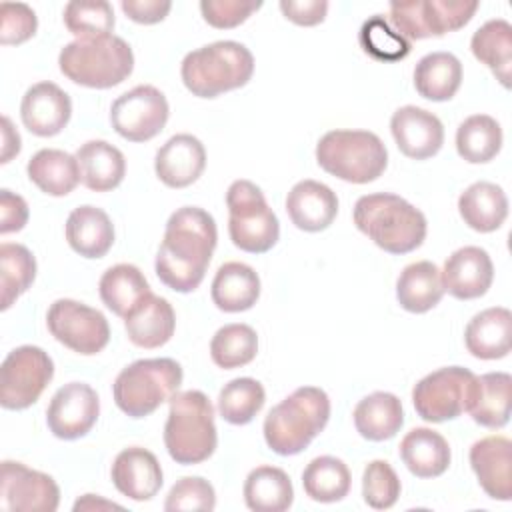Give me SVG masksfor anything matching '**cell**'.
Instances as JSON below:
<instances>
[{"label": "cell", "mask_w": 512, "mask_h": 512, "mask_svg": "<svg viewBox=\"0 0 512 512\" xmlns=\"http://www.w3.org/2000/svg\"><path fill=\"white\" fill-rule=\"evenodd\" d=\"M476 374L462 366H446L424 376L412 390L416 414L426 422H446L468 410Z\"/></svg>", "instance_id": "obj_12"}, {"label": "cell", "mask_w": 512, "mask_h": 512, "mask_svg": "<svg viewBox=\"0 0 512 512\" xmlns=\"http://www.w3.org/2000/svg\"><path fill=\"white\" fill-rule=\"evenodd\" d=\"M254 74L252 52L234 40H218L188 52L180 76L188 92L198 98H216L242 88Z\"/></svg>", "instance_id": "obj_4"}, {"label": "cell", "mask_w": 512, "mask_h": 512, "mask_svg": "<svg viewBox=\"0 0 512 512\" xmlns=\"http://www.w3.org/2000/svg\"><path fill=\"white\" fill-rule=\"evenodd\" d=\"M390 130L398 150L412 160L432 158L444 144L440 118L418 106L398 108L390 118Z\"/></svg>", "instance_id": "obj_17"}, {"label": "cell", "mask_w": 512, "mask_h": 512, "mask_svg": "<svg viewBox=\"0 0 512 512\" xmlns=\"http://www.w3.org/2000/svg\"><path fill=\"white\" fill-rule=\"evenodd\" d=\"M360 46L372 58L384 60V62L402 60L410 54V42L404 36H400L396 30H392L390 24L380 14L368 18L362 24Z\"/></svg>", "instance_id": "obj_45"}, {"label": "cell", "mask_w": 512, "mask_h": 512, "mask_svg": "<svg viewBox=\"0 0 512 512\" xmlns=\"http://www.w3.org/2000/svg\"><path fill=\"white\" fill-rule=\"evenodd\" d=\"M444 296L440 270L428 260L408 264L396 282V298L400 306L412 314L432 310Z\"/></svg>", "instance_id": "obj_35"}, {"label": "cell", "mask_w": 512, "mask_h": 512, "mask_svg": "<svg viewBox=\"0 0 512 512\" xmlns=\"http://www.w3.org/2000/svg\"><path fill=\"white\" fill-rule=\"evenodd\" d=\"M286 212L292 224L304 232L326 230L338 214L336 192L316 180H300L286 196Z\"/></svg>", "instance_id": "obj_23"}, {"label": "cell", "mask_w": 512, "mask_h": 512, "mask_svg": "<svg viewBox=\"0 0 512 512\" xmlns=\"http://www.w3.org/2000/svg\"><path fill=\"white\" fill-rule=\"evenodd\" d=\"M164 444L176 464H200L208 460L218 444L214 406L200 390L176 392L170 398Z\"/></svg>", "instance_id": "obj_5"}, {"label": "cell", "mask_w": 512, "mask_h": 512, "mask_svg": "<svg viewBox=\"0 0 512 512\" xmlns=\"http://www.w3.org/2000/svg\"><path fill=\"white\" fill-rule=\"evenodd\" d=\"M470 466L482 490L508 502L512 498V442L506 436H486L472 444Z\"/></svg>", "instance_id": "obj_20"}, {"label": "cell", "mask_w": 512, "mask_h": 512, "mask_svg": "<svg viewBox=\"0 0 512 512\" xmlns=\"http://www.w3.org/2000/svg\"><path fill=\"white\" fill-rule=\"evenodd\" d=\"M502 148V128L488 114L468 116L456 130V150L470 164H484L496 158Z\"/></svg>", "instance_id": "obj_39"}, {"label": "cell", "mask_w": 512, "mask_h": 512, "mask_svg": "<svg viewBox=\"0 0 512 512\" xmlns=\"http://www.w3.org/2000/svg\"><path fill=\"white\" fill-rule=\"evenodd\" d=\"M472 54L476 60L486 64L496 80L508 88L510 86V72H512V26L502 18L488 20L482 24L472 40H470Z\"/></svg>", "instance_id": "obj_36"}, {"label": "cell", "mask_w": 512, "mask_h": 512, "mask_svg": "<svg viewBox=\"0 0 512 512\" xmlns=\"http://www.w3.org/2000/svg\"><path fill=\"white\" fill-rule=\"evenodd\" d=\"M216 506V492L212 484L200 476L180 478L168 492L164 510H202L210 512Z\"/></svg>", "instance_id": "obj_47"}, {"label": "cell", "mask_w": 512, "mask_h": 512, "mask_svg": "<svg viewBox=\"0 0 512 512\" xmlns=\"http://www.w3.org/2000/svg\"><path fill=\"white\" fill-rule=\"evenodd\" d=\"M282 14L298 26H316L326 18L328 2L324 0H280Z\"/></svg>", "instance_id": "obj_50"}, {"label": "cell", "mask_w": 512, "mask_h": 512, "mask_svg": "<svg viewBox=\"0 0 512 512\" xmlns=\"http://www.w3.org/2000/svg\"><path fill=\"white\" fill-rule=\"evenodd\" d=\"M258 352V336L248 324H226L216 330L210 342L212 362L224 370L250 364Z\"/></svg>", "instance_id": "obj_42"}, {"label": "cell", "mask_w": 512, "mask_h": 512, "mask_svg": "<svg viewBox=\"0 0 512 512\" xmlns=\"http://www.w3.org/2000/svg\"><path fill=\"white\" fill-rule=\"evenodd\" d=\"M358 434L370 442H384L396 436L404 424V410L398 396L390 392H372L362 398L354 412Z\"/></svg>", "instance_id": "obj_32"}, {"label": "cell", "mask_w": 512, "mask_h": 512, "mask_svg": "<svg viewBox=\"0 0 512 512\" xmlns=\"http://www.w3.org/2000/svg\"><path fill=\"white\" fill-rule=\"evenodd\" d=\"M82 184L92 192H108L120 186L126 174L124 154L106 140H90L76 152Z\"/></svg>", "instance_id": "obj_30"}, {"label": "cell", "mask_w": 512, "mask_h": 512, "mask_svg": "<svg viewBox=\"0 0 512 512\" xmlns=\"http://www.w3.org/2000/svg\"><path fill=\"white\" fill-rule=\"evenodd\" d=\"M476 10L478 2L466 0L392 2L390 20L396 32L410 42L460 30L472 20Z\"/></svg>", "instance_id": "obj_10"}, {"label": "cell", "mask_w": 512, "mask_h": 512, "mask_svg": "<svg viewBox=\"0 0 512 512\" xmlns=\"http://www.w3.org/2000/svg\"><path fill=\"white\" fill-rule=\"evenodd\" d=\"M26 172L28 178L48 196H66L82 180L76 156L56 148L38 150L28 160Z\"/></svg>", "instance_id": "obj_33"}, {"label": "cell", "mask_w": 512, "mask_h": 512, "mask_svg": "<svg viewBox=\"0 0 512 512\" xmlns=\"http://www.w3.org/2000/svg\"><path fill=\"white\" fill-rule=\"evenodd\" d=\"M400 458L418 478H436L450 466V446L432 428H412L400 442Z\"/></svg>", "instance_id": "obj_29"}, {"label": "cell", "mask_w": 512, "mask_h": 512, "mask_svg": "<svg viewBox=\"0 0 512 512\" xmlns=\"http://www.w3.org/2000/svg\"><path fill=\"white\" fill-rule=\"evenodd\" d=\"M54 376V362L38 346H18L0 368V404L6 410L32 406Z\"/></svg>", "instance_id": "obj_11"}, {"label": "cell", "mask_w": 512, "mask_h": 512, "mask_svg": "<svg viewBox=\"0 0 512 512\" xmlns=\"http://www.w3.org/2000/svg\"><path fill=\"white\" fill-rule=\"evenodd\" d=\"M512 376L506 372H488L476 376L468 410L472 420L484 428H502L510 420Z\"/></svg>", "instance_id": "obj_26"}, {"label": "cell", "mask_w": 512, "mask_h": 512, "mask_svg": "<svg viewBox=\"0 0 512 512\" xmlns=\"http://www.w3.org/2000/svg\"><path fill=\"white\" fill-rule=\"evenodd\" d=\"M316 162L344 182L368 184L384 174L388 150L374 132L330 130L316 144Z\"/></svg>", "instance_id": "obj_7"}, {"label": "cell", "mask_w": 512, "mask_h": 512, "mask_svg": "<svg viewBox=\"0 0 512 512\" xmlns=\"http://www.w3.org/2000/svg\"><path fill=\"white\" fill-rule=\"evenodd\" d=\"M458 212L468 228L482 234L494 232L508 216V198L498 184L480 180L460 194Z\"/></svg>", "instance_id": "obj_28"}, {"label": "cell", "mask_w": 512, "mask_h": 512, "mask_svg": "<svg viewBox=\"0 0 512 512\" xmlns=\"http://www.w3.org/2000/svg\"><path fill=\"white\" fill-rule=\"evenodd\" d=\"M266 400L264 386L254 378H234L218 394L220 416L234 426L254 420Z\"/></svg>", "instance_id": "obj_43"}, {"label": "cell", "mask_w": 512, "mask_h": 512, "mask_svg": "<svg viewBox=\"0 0 512 512\" xmlns=\"http://www.w3.org/2000/svg\"><path fill=\"white\" fill-rule=\"evenodd\" d=\"M94 508L100 510V508H122V506L114 504V502H108V500H102V498H94V494H84L74 504L76 512H80V510H94Z\"/></svg>", "instance_id": "obj_54"}, {"label": "cell", "mask_w": 512, "mask_h": 512, "mask_svg": "<svg viewBox=\"0 0 512 512\" xmlns=\"http://www.w3.org/2000/svg\"><path fill=\"white\" fill-rule=\"evenodd\" d=\"M20 116L34 136H56L72 116V102L58 84L38 82L22 96Z\"/></svg>", "instance_id": "obj_19"}, {"label": "cell", "mask_w": 512, "mask_h": 512, "mask_svg": "<svg viewBox=\"0 0 512 512\" xmlns=\"http://www.w3.org/2000/svg\"><path fill=\"white\" fill-rule=\"evenodd\" d=\"M36 278V260L22 244L4 242L0 246V288L2 310H8L20 294H24Z\"/></svg>", "instance_id": "obj_41"}, {"label": "cell", "mask_w": 512, "mask_h": 512, "mask_svg": "<svg viewBox=\"0 0 512 512\" xmlns=\"http://www.w3.org/2000/svg\"><path fill=\"white\" fill-rule=\"evenodd\" d=\"M0 16V42L4 46L30 40L38 28L34 10L22 2H2Z\"/></svg>", "instance_id": "obj_48"}, {"label": "cell", "mask_w": 512, "mask_h": 512, "mask_svg": "<svg viewBox=\"0 0 512 512\" xmlns=\"http://www.w3.org/2000/svg\"><path fill=\"white\" fill-rule=\"evenodd\" d=\"M64 24L76 40L104 38L112 34L114 10L106 0L68 2L64 8Z\"/></svg>", "instance_id": "obj_44"}, {"label": "cell", "mask_w": 512, "mask_h": 512, "mask_svg": "<svg viewBox=\"0 0 512 512\" xmlns=\"http://www.w3.org/2000/svg\"><path fill=\"white\" fill-rule=\"evenodd\" d=\"M442 288L458 300H474L488 292L494 280V266L480 246H464L452 252L440 272Z\"/></svg>", "instance_id": "obj_18"}, {"label": "cell", "mask_w": 512, "mask_h": 512, "mask_svg": "<svg viewBox=\"0 0 512 512\" xmlns=\"http://www.w3.org/2000/svg\"><path fill=\"white\" fill-rule=\"evenodd\" d=\"M228 234L236 248L250 254L268 252L280 236V224L262 190L250 180H234L226 192Z\"/></svg>", "instance_id": "obj_9"}, {"label": "cell", "mask_w": 512, "mask_h": 512, "mask_svg": "<svg viewBox=\"0 0 512 512\" xmlns=\"http://www.w3.org/2000/svg\"><path fill=\"white\" fill-rule=\"evenodd\" d=\"M60 490L52 476L22 462L4 460L0 470V506L10 512H54Z\"/></svg>", "instance_id": "obj_15"}, {"label": "cell", "mask_w": 512, "mask_h": 512, "mask_svg": "<svg viewBox=\"0 0 512 512\" xmlns=\"http://www.w3.org/2000/svg\"><path fill=\"white\" fill-rule=\"evenodd\" d=\"M126 334L132 344L152 350L164 346L176 328V316L172 304L162 298L148 294L126 318Z\"/></svg>", "instance_id": "obj_25"}, {"label": "cell", "mask_w": 512, "mask_h": 512, "mask_svg": "<svg viewBox=\"0 0 512 512\" xmlns=\"http://www.w3.org/2000/svg\"><path fill=\"white\" fill-rule=\"evenodd\" d=\"M216 240V222L206 210L184 206L172 212L154 262L160 282L182 294L196 290L204 280Z\"/></svg>", "instance_id": "obj_1"}, {"label": "cell", "mask_w": 512, "mask_h": 512, "mask_svg": "<svg viewBox=\"0 0 512 512\" xmlns=\"http://www.w3.org/2000/svg\"><path fill=\"white\" fill-rule=\"evenodd\" d=\"M100 414V400L92 386L68 382L52 396L46 422L50 432L60 440H78L86 436Z\"/></svg>", "instance_id": "obj_16"}, {"label": "cell", "mask_w": 512, "mask_h": 512, "mask_svg": "<svg viewBox=\"0 0 512 512\" xmlns=\"http://www.w3.org/2000/svg\"><path fill=\"white\" fill-rule=\"evenodd\" d=\"M66 240L84 258H102L114 244V226L96 206H78L66 220Z\"/></svg>", "instance_id": "obj_27"}, {"label": "cell", "mask_w": 512, "mask_h": 512, "mask_svg": "<svg viewBox=\"0 0 512 512\" xmlns=\"http://www.w3.org/2000/svg\"><path fill=\"white\" fill-rule=\"evenodd\" d=\"M182 376V366L172 358L136 360L116 376L114 402L130 418H144L178 392Z\"/></svg>", "instance_id": "obj_8"}, {"label": "cell", "mask_w": 512, "mask_h": 512, "mask_svg": "<svg viewBox=\"0 0 512 512\" xmlns=\"http://www.w3.org/2000/svg\"><path fill=\"white\" fill-rule=\"evenodd\" d=\"M120 8L130 20H134L138 24H158L168 16L172 2H168V0H122Z\"/></svg>", "instance_id": "obj_52"}, {"label": "cell", "mask_w": 512, "mask_h": 512, "mask_svg": "<svg viewBox=\"0 0 512 512\" xmlns=\"http://www.w3.org/2000/svg\"><path fill=\"white\" fill-rule=\"evenodd\" d=\"M206 168V150L192 134L168 138L156 152L154 170L168 188H186L194 184Z\"/></svg>", "instance_id": "obj_21"}, {"label": "cell", "mask_w": 512, "mask_h": 512, "mask_svg": "<svg viewBox=\"0 0 512 512\" xmlns=\"http://www.w3.org/2000/svg\"><path fill=\"white\" fill-rule=\"evenodd\" d=\"M20 152V134L8 116H2V164L10 162Z\"/></svg>", "instance_id": "obj_53"}, {"label": "cell", "mask_w": 512, "mask_h": 512, "mask_svg": "<svg viewBox=\"0 0 512 512\" xmlns=\"http://www.w3.org/2000/svg\"><path fill=\"white\" fill-rule=\"evenodd\" d=\"M350 470L334 456L314 458L302 472V486L308 498L316 502H338L350 492Z\"/></svg>", "instance_id": "obj_40"}, {"label": "cell", "mask_w": 512, "mask_h": 512, "mask_svg": "<svg viewBox=\"0 0 512 512\" xmlns=\"http://www.w3.org/2000/svg\"><path fill=\"white\" fill-rule=\"evenodd\" d=\"M212 302L222 312L250 310L260 296V278L244 262H226L212 280Z\"/></svg>", "instance_id": "obj_31"}, {"label": "cell", "mask_w": 512, "mask_h": 512, "mask_svg": "<svg viewBox=\"0 0 512 512\" xmlns=\"http://www.w3.org/2000/svg\"><path fill=\"white\" fill-rule=\"evenodd\" d=\"M168 114L166 96L150 84H140L112 102L110 122L124 140L146 142L162 132Z\"/></svg>", "instance_id": "obj_14"}, {"label": "cell", "mask_w": 512, "mask_h": 512, "mask_svg": "<svg viewBox=\"0 0 512 512\" xmlns=\"http://www.w3.org/2000/svg\"><path fill=\"white\" fill-rule=\"evenodd\" d=\"M262 2H240V0H202L200 12L204 20L214 28H236L246 22Z\"/></svg>", "instance_id": "obj_49"}, {"label": "cell", "mask_w": 512, "mask_h": 512, "mask_svg": "<svg viewBox=\"0 0 512 512\" xmlns=\"http://www.w3.org/2000/svg\"><path fill=\"white\" fill-rule=\"evenodd\" d=\"M100 298L108 310L126 318L150 292L148 280L134 264H116L108 268L98 284Z\"/></svg>", "instance_id": "obj_37"}, {"label": "cell", "mask_w": 512, "mask_h": 512, "mask_svg": "<svg viewBox=\"0 0 512 512\" xmlns=\"http://www.w3.org/2000/svg\"><path fill=\"white\" fill-rule=\"evenodd\" d=\"M354 224L378 248L390 254H408L426 238V218L408 200L376 192L360 196L354 204Z\"/></svg>", "instance_id": "obj_2"}, {"label": "cell", "mask_w": 512, "mask_h": 512, "mask_svg": "<svg viewBox=\"0 0 512 512\" xmlns=\"http://www.w3.org/2000/svg\"><path fill=\"white\" fill-rule=\"evenodd\" d=\"M462 84V64L450 52H430L414 68L416 92L432 102L450 100Z\"/></svg>", "instance_id": "obj_34"}, {"label": "cell", "mask_w": 512, "mask_h": 512, "mask_svg": "<svg viewBox=\"0 0 512 512\" xmlns=\"http://www.w3.org/2000/svg\"><path fill=\"white\" fill-rule=\"evenodd\" d=\"M468 352L480 360H500L512 348V314L494 306L478 312L464 330Z\"/></svg>", "instance_id": "obj_24"}, {"label": "cell", "mask_w": 512, "mask_h": 512, "mask_svg": "<svg viewBox=\"0 0 512 512\" xmlns=\"http://www.w3.org/2000/svg\"><path fill=\"white\" fill-rule=\"evenodd\" d=\"M26 222H28L26 200L6 188L0 190V232L2 234L18 232L26 226Z\"/></svg>", "instance_id": "obj_51"}, {"label": "cell", "mask_w": 512, "mask_h": 512, "mask_svg": "<svg viewBox=\"0 0 512 512\" xmlns=\"http://www.w3.org/2000/svg\"><path fill=\"white\" fill-rule=\"evenodd\" d=\"M110 474L116 490L136 502L154 498L164 482L158 458L140 446L124 448L114 458Z\"/></svg>", "instance_id": "obj_22"}, {"label": "cell", "mask_w": 512, "mask_h": 512, "mask_svg": "<svg viewBox=\"0 0 512 512\" xmlns=\"http://www.w3.org/2000/svg\"><path fill=\"white\" fill-rule=\"evenodd\" d=\"M400 488V478L386 460H372L364 468L362 496L370 508H392L400 496Z\"/></svg>", "instance_id": "obj_46"}, {"label": "cell", "mask_w": 512, "mask_h": 512, "mask_svg": "<svg viewBox=\"0 0 512 512\" xmlns=\"http://www.w3.org/2000/svg\"><path fill=\"white\" fill-rule=\"evenodd\" d=\"M244 502L254 512H284L294 502L288 474L276 466L254 468L244 482Z\"/></svg>", "instance_id": "obj_38"}, {"label": "cell", "mask_w": 512, "mask_h": 512, "mask_svg": "<svg viewBox=\"0 0 512 512\" xmlns=\"http://www.w3.org/2000/svg\"><path fill=\"white\" fill-rule=\"evenodd\" d=\"M60 72L74 84L86 88H112L134 70V54L120 36L74 40L60 50Z\"/></svg>", "instance_id": "obj_6"}, {"label": "cell", "mask_w": 512, "mask_h": 512, "mask_svg": "<svg viewBox=\"0 0 512 512\" xmlns=\"http://www.w3.org/2000/svg\"><path fill=\"white\" fill-rule=\"evenodd\" d=\"M330 398L316 386L296 388L264 418V440L280 456L300 454L324 430Z\"/></svg>", "instance_id": "obj_3"}, {"label": "cell", "mask_w": 512, "mask_h": 512, "mask_svg": "<svg viewBox=\"0 0 512 512\" xmlns=\"http://www.w3.org/2000/svg\"><path fill=\"white\" fill-rule=\"evenodd\" d=\"M50 334L66 348L92 356L106 348L110 340V326L106 316L78 300L60 298L46 314Z\"/></svg>", "instance_id": "obj_13"}]
</instances>
